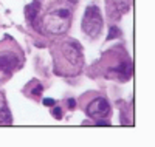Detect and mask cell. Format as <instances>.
<instances>
[{"mask_svg":"<svg viewBox=\"0 0 155 147\" xmlns=\"http://www.w3.org/2000/svg\"><path fill=\"white\" fill-rule=\"evenodd\" d=\"M109 112H110V105L104 98H96L87 107V115L95 119H102L104 116L109 115Z\"/></svg>","mask_w":155,"mask_h":147,"instance_id":"3957f363","label":"cell"},{"mask_svg":"<svg viewBox=\"0 0 155 147\" xmlns=\"http://www.w3.org/2000/svg\"><path fill=\"white\" fill-rule=\"evenodd\" d=\"M74 105H76L74 99H68V109H74Z\"/></svg>","mask_w":155,"mask_h":147,"instance_id":"5bb4252c","label":"cell"},{"mask_svg":"<svg viewBox=\"0 0 155 147\" xmlns=\"http://www.w3.org/2000/svg\"><path fill=\"white\" fill-rule=\"evenodd\" d=\"M0 122L2 124H9L11 122V115H9V110L6 107V102H5V96L0 93Z\"/></svg>","mask_w":155,"mask_h":147,"instance_id":"52a82bcc","label":"cell"},{"mask_svg":"<svg viewBox=\"0 0 155 147\" xmlns=\"http://www.w3.org/2000/svg\"><path fill=\"white\" fill-rule=\"evenodd\" d=\"M96 126H101V127H107V126H110V122H109V121H102V119H98V121H96Z\"/></svg>","mask_w":155,"mask_h":147,"instance_id":"4fadbf2b","label":"cell"},{"mask_svg":"<svg viewBox=\"0 0 155 147\" xmlns=\"http://www.w3.org/2000/svg\"><path fill=\"white\" fill-rule=\"evenodd\" d=\"M82 30L87 36L96 37L102 30V17L98 6H88L82 19Z\"/></svg>","mask_w":155,"mask_h":147,"instance_id":"7a4b0ae2","label":"cell"},{"mask_svg":"<svg viewBox=\"0 0 155 147\" xmlns=\"http://www.w3.org/2000/svg\"><path fill=\"white\" fill-rule=\"evenodd\" d=\"M51 115H53L56 119H62V110L59 109V107H54L53 112H51Z\"/></svg>","mask_w":155,"mask_h":147,"instance_id":"30bf717a","label":"cell"},{"mask_svg":"<svg viewBox=\"0 0 155 147\" xmlns=\"http://www.w3.org/2000/svg\"><path fill=\"white\" fill-rule=\"evenodd\" d=\"M17 67V57L11 53H2L0 54V71L11 73Z\"/></svg>","mask_w":155,"mask_h":147,"instance_id":"277c9868","label":"cell"},{"mask_svg":"<svg viewBox=\"0 0 155 147\" xmlns=\"http://www.w3.org/2000/svg\"><path fill=\"white\" fill-rule=\"evenodd\" d=\"M42 91H44V88H42V85H37V87H36V88H34V90H33L31 93H33V95H34V96H39V95H41V93H42Z\"/></svg>","mask_w":155,"mask_h":147,"instance_id":"8fae6325","label":"cell"},{"mask_svg":"<svg viewBox=\"0 0 155 147\" xmlns=\"http://www.w3.org/2000/svg\"><path fill=\"white\" fill-rule=\"evenodd\" d=\"M71 22V11L68 8H56L45 14L42 25L44 30L50 34H64Z\"/></svg>","mask_w":155,"mask_h":147,"instance_id":"6da1fadb","label":"cell"},{"mask_svg":"<svg viewBox=\"0 0 155 147\" xmlns=\"http://www.w3.org/2000/svg\"><path fill=\"white\" fill-rule=\"evenodd\" d=\"M115 71L116 73H123L124 76L130 77V74H132V64L130 62H124V64H121L118 67V68H115Z\"/></svg>","mask_w":155,"mask_h":147,"instance_id":"ba28073f","label":"cell"},{"mask_svg":"<svg viewBox=\"0 0 155 147\" xmlns=\"http://www.w3.org/2000/svg\"><path fill=\"white\" fill-rule=\"evenodd\" d=\"M42 102H44V105H47V107H53V105H54V101L51 99V98H45Z\"/></svg>","mask_w":155,"mask_h":147,"instance_id":"7c38bea8","label":"cell"},{"mask_svg":"<svg viewBox=\"0 0 155 147\" xmlns=\"http://www.w3.org/2000/svg\"><path fill=\"white\" fill-rule=\"evenodd\" d=\"M41 11V2H33L25 8V14H27V20L30 23H36V17Z\"/></svg>","mask_w":155,"mask_h":147,"instance_id":"8992f818","label":"cell"},{"mask_svg":"<svg viewBox=\"0 0 155 147\" xmlns=\"http://www.w3.org/2000/svg\"><path fill=\"white\" fill-rule=\"evenodd\" d=\"M64 54H65V57L71 62V65H78V67H81V53L79 50H78V47L74 44H67L65 47H64Z\"/></svg>","mask_w":155,"mask_h":147,"instance_id":"5b68a950","label":"cell"},{"mask_svg":"<svg viewBox=\"0 0 155 147\" xmlns=\"http://www.w3.org/2000/svg\"><path fill=\"white\" fill-rule=\"evenodd\" d=\"M116 36H120V30L116 28V26H112L110 33H109V36H107V41H112V39H115Z\"/></svg>","mask_w":155,"mask_h":147,"instance_id":"9c48e42d","label":"cell"}]
</instances>
